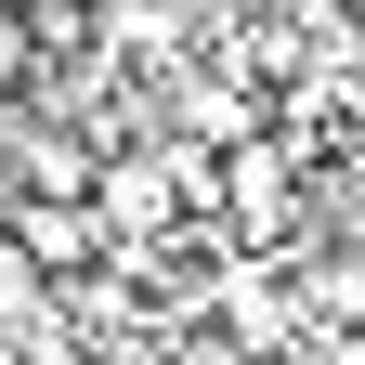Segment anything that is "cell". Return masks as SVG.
Here are the masks:
<instances>
[{"instance_id": "obj_1", "label": "cell", "mask_w": 365, "mask_h": 365, "mask_svg": "<svg viewBox=\"0 0 365 365\" xmlns=\"http://www.w3.org/2000/svg\"><path fill=\"white\" fill-rule=\"evenodd\" d=\"M196 182H209V157H196V144H144V157H118V170H91V209H105L118 235H144V222H170Z\"/></svg>"}, {"instance_id": "obj_2", "label": "cell", "mask_w": 365, "mask_h": 365, "mask_svg": "<svg viewBox=\"0 0 365 365\" xmlns=\"http://www.w3.org/2000/svg\"><path fill=\"white\" fill-rule=\"evenodd\" d=\"M14 248H26L39 274H78L91 248H105V209H91V196H26V209H14Z\"/></svg>"}, {"instance_id": "obj_3", "label": "cell", "mask_w": 365, "mask_h": 365, "mask_svg": "<svg viewBox=\"0 0 365 365\" xmlns=\"http://www.w3.org/2000/svg\"><path fill=\"white\" fill-rule=\"evenodd\" d=\"M222 196H235V222H248V235H274V222L300 209V170H287V144H235V157H222Z\"/></svg>"}, {"instance_id": "obj_4", "label": "cell", "mask_w": 365, "mask_h": 365, "mask_svg": "<svg viewBox=\"0 0 365 365\" xmlns=\"http://www.w3.org/2000/svg\"><path fill=\"white\" fill-rule=\"evenodd\" d=\"M222 327H235L248 352H261V339H287V287H274V274H235V287H222Z\"/></svg>"}, {"instance_id": "obj_5", "label": "cell", "mask_w": 365, "mask_h": 365, "mask_svg": "<svg viewBox=\"0 0 365 365\" xmlns=\"http://www.w3.org/2000/svg\"><path fill=\"white\" fill-rule=\"evenodd\" d=\"M26 53H39V39H26V14H0V78H26Z\"/></svg>"}, {"instance_id": "obj_6", "label": "cell", "mask_w": 365, "mask_h": 365, "mask_svg": "<svg viewBox=\"0 0 365 365\" xmlns=\"http://www.w3.org/2000/svg\"><path fill=\"white\" fill-rule=\"evenodd\" d=\"M182 365H248V339L222 327V339H182Z\"/></svg>"}, {"instance_id": "obj_7", "label": "cell", "mask_w": 365, "mask_h": 365, "mask_svg": "<svg viewBox=\"0 0 365 365\" xmlns=\"http://www.w3.org/2000/svg\"><path fill=\"white\" fill-rule=\"evenodd\" d=\"M0 365H14V339H0Z\"/></svg>"}]
</instances>
